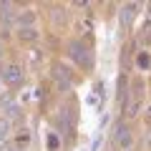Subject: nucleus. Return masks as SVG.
I'll return each mask as SVG.
<instances>
[{
    "label": "nucleus",
    "mask_w": 151,
    "mask_h": 151,
    "mask_svg": "<svg viewBox=\"0 0 151 151\" xmlns=\"http://www.w3.org/2000/svg\"><path fill=\"white\" fill-rule=\"evenodd\" d=\"M144 106H146V81H144V76H131L126 101L121 103V116L126 121H134L141 116Z\"/></svg>",
    "instance_id": "1"
},
{
    "label": "nucleus",
    "mask_w": 151,
    "mask_h": 151,
    "mask_svg": "<svg viewBox=\"0 0 151 151\" xmlns=\"http://www.w3.org/2000/svg\"><path fill=\"white\" fill-rule=\"evenodd\" d=\"M63 53L68 58V63H73L83 73H91L93 65H96L93 48H91V43H86V38H68L63 45Z\"/></svg>",
    "instance_id": "2"
},
{
    "label": "nucleus",
    "mask_w": 151,
    "mask_h": 151,
    "mask_svg": "<svg viewBox=\"0 0 151 151\" xmlns=\"http://www.w3.org/2000/svg\"><path fill=\"white\" fill-rule=\"evenodd\" d=\"M111 146L116 151H134V144H136V129L131 121L126 119H119L116 124H113L111 129Z\"/></svg>",
    "instance_id": "3"
},
{
    "label": "nucleus",
    "mask_w": 151,
    "mask_h": 151,
    "mask_svg": "<svg viewBox=\"0 0 151 151\" xmlns=\"http://www.w3.org/2000/svg\"><path fill=\"white\" fill-rule=\"evenodd\" d=\"M50 81H53L58 93H70L76 81H78V76H76V70L65 60H53L50 63Z\"/></svg>",
    "instance_id": "4"
},
{
    "label": "nucleus",
    "mask_w": 151,
    "mask_h": 151,
    "mask_svg": "<svg viewBox=\"0 0 151 151\" xmlns=\"http://www.w3.org/2000/svg\"><path fill=\"white\" fill-rule=\"evenodd\" d=\"M0 81H3V86H5V88H10V91L25 86V81H28L25 65H23L20 60H15V58H8L5 63L0 65Z\"/></svg>",
    "instance_id": "5"
},
{
    "label": "nucleus",
    "mask_w": 151,
    "mask_h": 151,
    "mask_svg": "<svg viewBox=\"0 0 151 151\" xmlns=\"http://www.w3.org/2000/svg\"><path fill=\"white\" fill-rule=\"evenodd\" d=\"M40 28L33 25V28H15V40L20 45H35L38 40H40Z\"/></svg>",
    "instance_id": "6"
},
{
    "label": "nucleus",
    "mask_w": 151,
    "mask_h": 151,
    "mask_svg": "<svg viewBox=\"0 0 151 151\" xmlns=\"http://www.w3.org/2000/svg\"><path fill=\"white\" fill-rule=\"evenodd\" d=\"M139 10H141V3H126V5H121V8H119V20H121V25H131Z\"/></svg>",
    "instance_id": "7"
},
{
    "label": "nucleus",
    "mask_w": 151,
    "mask_h": 151,
    "mask_svg": "<svg viewBox=\"0 0 151 151\" xmlns=\"http://www.w3.org/2000/svg\"><path fill=\"white\" fill-rule=\"evenodd\" d=\"M134 63H136V68H139L141 73H144V70H151V48H141V50H136Z\"/></svg>",
    "instance_id": "8"
},
{
    "label": "nucleus",
    "mask_w": 151,
    "mask_h": 151,
    "mask_svg": "<svg viewBox=\"0 0 151 151\" xmlns=\"http://www.w3.org/2000/svg\"><path fill=\"white\" fill-rule=\"evenodd\" d=\"M15 3H0V23H15L18 10Z\"/></svg>",
    "instance_id": "9"
},
{
    "label": "nucleus",
    "mask_w": 151,
    "mask_h": 151,
    "mask_svg": "<svg viewBox=\"0 0 151 151\" xmlns=\"http://www.w3.org/2000/svg\"><path fill=\"white\" fill-rule=\"evenodd\" d=\"M134 38H136V43H141L144 48H149V45H151V18L139 28V33H136Z\"/></svg>",
    "instance_id": "10"
},
{
    "label": "nucleus",
    "mask_w": 151,
    "mask_h": 151,
    "mask_svg": "<svg viewBox=\"0 0 151 151\" xmlns=\"http://www.w3.org/2000/svg\"><path fill=\"white\" fill-rule=\"evenodd\" d=\"M15 25L18 28H33L35 25V13L33 10H20L18 18H15Z\"/></svg>",
    "instance_id": "11"
},
{
    "label": "nucleus",
    "mask_w": 151,
    "mask_h": 151,
    "mask_svg": "<svg viewBox=\"0 0 151 151\" xmlns=\"http://www.w3.org/2000/svg\"><path fill=\"white\" fill-rule=\"evenodd\" d=\"M50 20H53L58 28H65V25H68V10H65V8H60V5H55Z\"/></svg>",
    "instance_id": "12"
},
{
    "label": "nucleus",
    "mask_w": 151,
    "mask_h": 151,
    "mask_svg": "<svg viewBox=\"0 0 151 151\" xmlns=\"http://www.w3.org/2000/svg\"><path fill=\"white\" fill-rule=\"evenodd\" d=\"M15 141H18V149L28 146V144H30V131H28V129H20V131L15 134Z\"/></svg>",
    "instance_id": "13"
},
{
    "label": "nucleus",
    "mask_w": 151,
    "mask_h": 151,
    "mask_svg": "<svg viewBox=\"0 0 151 151\" xmlns=\"http://www.w3.org/2000/svg\"><path fill=\"white\" fill-rule=\"evenodd\" d=\"M144 149L151 151V124H146V129H144Z\"/></svg>",
    "instance_id": "14"
},
{
    "label": "nucleus",
    "mask_w": 151,
    "mask_h": 151,
    "mask_svg": "<svg viewBox=\"0 0 151 151\" xmlns=\"http://www.w3.org/2000/svg\"><path fill=\"white\" fill-rule=\"evenodd\" d=\"M5 55H8V45H5V40H0V65H3V63H5Z\"/></svg>",
    "instance_id": "15"
},
{
    "label": "nucleus",
    "mask_w": 151,
    "mask_h": 151,
    "mask_svg": "<svg viewBox=\"0 0 151 151\" xmlns=\"http://www.w3.org/2000/svg\"><path fill=\"white\" fill-rule=\"evenodd\" d=\"M58 134H50V139H48V146L50 149H58V139H55Z\"/></svg>",
    "instance_id": "16"
},
{
    "label": "nucleus",
    "mask_w": 151,
    "mask_h": 151,
    "mask_svg": "<svg viewBox=\"0 0 151 151\" xmlns=\"http://www.w3.org/2000/svg\"><path fill=\"white\" fill-rule=\"evenodd\" d=\"M3 91H5V86H3V81H0V93H3Z\"/></svg>",
    "instance_id": "17"
},
{
    "label": "nucleus",
    "mask_w": 151,
    "mask_h": 151,
    "mask_svg": "<svg viewBox=\"0 0 151 151\" xmlns=\"http://www.w3.org/2000/svg\"><path fill=\"white\" fill-rule=\"evenodd\" d=\"M8 151H20V149H8Z\"/></svg>",
    "instance_id": "18"
},
{
    "label": "nucleus",
    "mask_w": 151,
    "mask_h": 151,
    "mask_svg": "<svg viewBox=\"0 0 151 151\" xmlns=\"http://www.w3.org/2000/svg\"><path fill=\"white\" fill-rule=\"evenodd\" d=\"M149 93H151V88H149Z\"/></svg>",
    "instance_id": "19"
}]
</instances>
